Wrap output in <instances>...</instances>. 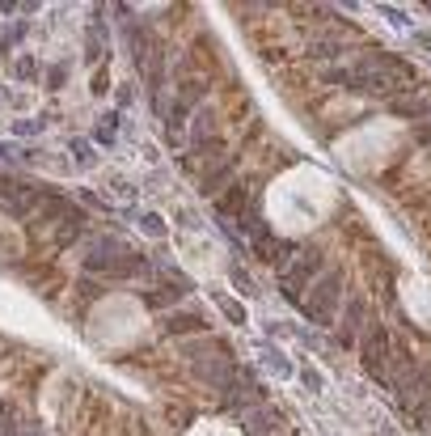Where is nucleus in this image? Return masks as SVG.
Returning <instances> with one entry per match:
<instances>
[{
	"label": "nucleus",
	"instance_id": "bb28decb",
	"mask_svg": "<svg viewBox=\"0 0 431 436\" xmlns=\"http://www.w3.org/2000/svg\"><path fill=\"white\" fill-rule=\"evenodd\" d=\"M85 56H89V60H93V64H97V60H101V43H97V38H89V47H85Z\"/></svg>",
	"mask_w": 431,
	"mask_h": 436
},
{
	"label": "nucleus",
	"instance_id": "c85d7f7f",
	"mask_svg": "<svg viewBox=\"0 0 431 436\" xmlns=\"http://www.w3.org/2000/svg\"><path fill=\"white\" fill-rule=\"evenodd\" d=\"M380 436H397V428L393 424H380Z\"/></svg>",
	"mask_w": 431,
	"mask_h": 436
},
{
	"label": "nucleus",
	"instance_id": "f8f14e48",
	"mask_svg": "<svg viewBox=\"0 0 431 436\" xmlns=\"http://www.w3.org/2000/svg\"><path fill=\"white\" fill-rule=\"evenodd\" d=\"M393 110H397L402 119H427V114H431V102H423V98H397Z\"/></svg>",
	"mask_w": 431,
	"mask_h": 436
},
{
	"label": "nucleus",
	"instance_id": "f257e3e1",
	"mask_svg": "<svg viewBox=\"0 0 431 436\" xmlns=\"http://www.w3.org/2000/svg\"><path fill=\"white\" fill-rule=\"evenodd\" d=\"M364 330H368V335H364V343H360V365H364L368 377L385 381L389 360H393V339H389V330L380 326V322H368Z\"/></svg>",
	"mask_w": 431,
	"mask_h": 436
},
{
	"label": "nucleus",
	"instance_id": "7ed1b4c3",
	"mask_svg": "<svg viewBox=\"0 0 431 436\" xmlns=\"http://www.w3.org/2000/svg\"><path fill=\"white\" fill-rule=\"evenodd\" d=\"M317 271H321V250H317V246L296 250V258L288 263L284 271H279V288H284V297H288V301H300L304 284H309Z\"/></svg>",
	"mask_w": 431,
	"mask_h": 436
},
{
	"label": "nucleus",
	"instance_id": "9d476101",
	"mask_svg": "<svg viewBox=\"0 0 431 436\" xmlns=\"http://www.w3.org/2000/svg\"><path fill=\"white\" fill-rule=\"evenodd\" d=\"M233 169H237L233 161H220V165L212 169V174H203V182H199V191H203V195H216V191H220V186H224L228 178H233Z\"/></svg>",
	"mask_w": 431,
	"mask_h": 436
},
{
	"label": "nucleus",
	"instance_id": "6e6552de",
	"mask_svg": "<svg viewBox=\"0 0 431 436\" xmlns=\"http://www.w3.org/2000/svg\"><path fill=\"white\" fill-rule=\"evenodd\" d=\"M165 330L169 335H195V330H208V322L199 313H169L165 318Z\"/></svg>",
	"mask_w": 431,
	"mask_h": 436
},
{
	"label": "nucleus",
	"instance_id": "20e7f679",
	"mask_svg": "<svg viewBox=\"0 0 431 436\" xmlns=\"http://www.w3.org/2000/svg\"><path fill=\"white\" fill-rule=\"evenodd\" d=\"M237 424H241V432L245 436H284L288 432V420L279 415L275 407H249V411H241L237 415Z\"/></svg>",
	"mask_w": 431,
	"mask_h": 436
},
{
	"label": "nucleus",
	"instance_id": "423d86ee",
	"mask_svg": "<svg viewBox=\"0 0 431 436\" xmlns=\"http://www.w3.org/2000/svg\"><path fill=\"white\" fill-rule=\"evenodd\" d=\"M364 318H368L364 297H351V301H347V313H343V326L334 330V343H338V348H355V335H360Z\"/></svg>",
	"mask_w": 431,
	"mask_h": 436
},
{
	"label": "nucleus",
	"instance_id": "39448f33",
	"mask_svg": "<svg viewBox=\"0 0 431 436\" xmlns=\"http://www.w3.org/2000/svg\"><path fill=\"white\" fill-rule=\"evenodd\" d=\"M127 254H132V250H127L119 237H106V241H93V246H89L85 267H89V271H106V276H114V267H119Z\"/></svg>",
	"mask_w": 431,
	"mask_h": 436
},
{
	"label": "nucleus",
	"instance_id": "f03ea898",
	"mask_svg": "<svg viewBox=\"0 0 431 436\" xmlns=\"http://www.w3.org/2000/svg\"><path fill=\"white\" fill-rule=\"evenodd\" d=\"M338 293H343V276H338V271H325V276L309 288V301H304V318L317 322V326H330V322H334Z\"/></svg>",
	"mask_w": 431,
	"mask_h": 436
},
{
	"label": "nucleus",
	"instance_id": "a211bd4d",
	"mask_svg": "<svg viewBox=\"0 0 431 436\" xmlns=\"http://www.w3.org/2000/svg\"><path fill=\"white\" fill-rule=\"evenodd\" d=\"M114 128H119V114H106V119L97 123V140H101V144H114Z\"/></svg>",
	"mask_w": 431,
	"mask_h": 436
},
{
	"label": "nucleus",
	"instance_id": "f3484780",
	"mask_svg": "<svg viewBox=\"0 0 431 436\" xmlns=\"http://www.w3.org/2000/svg\"><path fill=\"white\" fill-rule=\"evenodd\" d=\"M300 385H304L309 394H321V390H325V381H321L317 369H300Z\"/></svg>",
	"mask_w": 431,
	"mask_h": 436
},
{
	"label": "nucleus",
	"instance_id": "6ab92c4d",
	"mask_svg": "<svg viewBox=\"0 0 431 436\" xmlns=\"http://www.w3.org/2000/svg\"><path fill=\"white\" fill-rule=\"evenodd\" d=\"M72 153H76V165H93V149L85 140H72Z\"/></svg>",
	"mask_w": 431,
	"mask_h": 436
},
{
	"label": "nucleus",
	"instance_id": "2eb2a0df",
	"mask_svg": "<svg viewBox=\"0 0 431 436\" xmlns=\"http://www.w3.org/2000/svg\"><path fill=\"white\" fill-rule=\"evenodd\" d=\"M262 360H267V369H275L279 377H288L292 369H288V356L284 352H271V348H262Z\"/></svg>",
	"mask_w": 431,
	"mask_h": 436
},
{
	"label": "nucleus",
	"instance_id": "393cba45",
	"mask_svg": "<svg viewBox=\"0 0 431 436\" xmlns=\"http://www.w3.org/2000/svg\"><path fill=\"white\" fill-rule=\"evenodd\" d=\"M34 132H42V119H21L17 123V136H34Z\"/></svg>",
	"mask_w": 431,
	"mask_h": 436
},
{
	"label": "nucleus",
	"instance_id": "c756f323",
	"mask_svg": "<svg viewBox=\"0 0 431 436\" xmlns=\"http://www.w3.org/2000/svg\"><path fill=\"white\" fill-rule=\"evenodd\" d=\"M0 157H13V149H9V144H0Z\"/></svg>",
	"mask_w": 431,
	"mask_h": 436
},
{
	"label": "nucleus",
	"instance_id": "5701e85b",
	"mask_svg": "<svg viewBox=\"0 0 431 436\" xmlns=\"http://www.w3.org/2000/svg\"><path fill=\"white\" fill-rule=\"evenodd\" d=\"M220 309H224V313H228V318H233V322H245V309H241V305H233L228 297H220Z\"/></svg>",
	"mask_w": 431,
	"mask_h": 436
},
{
	"label": "nucleus",
	"instance_id": "4be33fe9",
	"mask_svg": "<svg viewBox=\"0 0 431 436\" xmlns=\"http://www.w3.org/2000/svg\"><path fill=\"white\" fill-rule=\"evenodd\" d=\"M76 293H81L85 301H97V293H101V284H93V280H81V284H76Z\"/></svg>",
	"mask_w": 431,
	"mask_h": 436
},
{
	"label": "nucleus",
	"instance_id": "1a4fd4ad",
	"mask_svg": "<svg viewBox=\"0 0 431 436\" xmlns=\"http://www.w3.org/2000/svg\"><path fill=\"white\" fill-rule=\"evenodd\" d=\"M81 233H85V212H81V208H68L64 221H60V241L68 246V241H76Z\"/></svg>",
	"mask_w": 431,
	"mask_h": 436
},
{
	"label": "nucleus",
	"instance_id": "dca6fc26",
	"mask_svg": "<svg viewBox=\"0 0 431 436\" xmlns=\"http://www.w3.org/2000/svg\"><path fill=\"white\" fill-rule=\"evenodd\" d=\"M0 436H17V411L0 402Z\"/></svg>",
	"mask_w": 431,
	"mask_h": 436
},
{
	"label": "nucleus",
	"instance_id": "0eeeda50",
	"mask_svg": "<svg viewBox=\"0 0 431 436\" xmlns=\"http://www.w3.org/2000/svg\"><path fill=\"white\" fill-rule=\"evenodd\" d=\"M220 212L224 216H245V212H254V195L241 186V182H233L224 191V199H220Z\"/></svg>",
	"mask_w": 431,
	"mask_h": 436
},
{
	"label": "nucleus",
	"instance_id": "cd10ccee",
	"mask_svg": "<svg viewBox=\"0 0 431 436\" xmlns=\"http://www.w3.org/2000/svg\"><path fill=\"white\" fill-rule=\"evenodd\" d=\"M17 436H42V428H38V424H25V428H21Z\"/></svg>",
	"mask_w": 431,
	"mask_h": 436
},
{
	"label": "nucleus",
	"instance_id": "9b49d317",
	"mask_svg": "<svg viewBox=\"0 0 431 436\" xmlns=\"http://www.w3.org/2000/svg\"><path fill=\"white\" fill-rule=\"evenodd\" d=\"M343 51H347L343 38H313L309 43V60H338Z\"/></svg>",
	"mask_w": 431,
	"mask_h": 436
},
{
	"label": "nucleus",
	"instance_id": "a878e982",
	"mask_svg": "<svg viewBox=\"0 0 431 436\" xmlns=\"http://www.w3.org/2000/svg\"><path fill=\"white\" fill-rule=\"evenodd\" d=\"M233 284H237V288H241V293H254V284H249V276H245V271H241V267H237V271H233Z\"/></svg>",
	"mask_w": 431,
	"mask_h": 436
},
{
	"label": "nucleus",
	"instance_id": "ddd939ff",
	"mask_svg": "<svg viewBox=\"0 0 431 436\" xmlns=\"http://www.w3.org/2000/svg\"><path fill=\"white\" fill-rule=\"evenodd\" d=\"M212 132H216V110H199L195 114V144H203Z\"/></svg>",
	"mask_w": 431,
	"mask_h": 436
},
{
	"label": "nucleus",
	"instance_id": "412c9836",
	"mask_svg": "<svg viewBox=\"0 0 431 436\" xmlns=\"http://www.w3.org/2000/svg\"><path fill=\"white\" fill-rule=\"evenodd\" d=\"M64 81H68V68H64V64H56V68L47 72V85H51V89H60Z\"/></svg>",
	"mask_w": 431,
	"mask_h": 436
},
{
	"label": "nucleus",
	"instance_id": "4468645a",
	"mask_svg": "<svg viewBox=\"0 0 431 436\" xmlns=\"http://www.w3.org/2000/svg\"><path fill=\"white\" fill-rule=\"evenodd\" d=\"M13 77H17V81H38V64H34L30 56H21V60L13 64Z\"/></svg>",
	"mask_w": 431,
	"mask_h": 436
},
{
	"label": "nucleus",
	"instance_id": "aec40b11",
	"mask_svg": "<svg viewBox=\"0 0 431 436\" xmlns=\"http://www.w3.org/2000/svg\"><path fill=\"white\" fill-rule=\"evenodd\" d=\"M140 225H144V229H148L152 237H161V233H165V221H161L157 212H144V221H140Z\"/></svg>",
	"mask_w": 431,
	"mask_h": 436
},
{
	"label": "nucleus",
	"instance_id": "b1692460",
	"mask_svg": "<svg viewBox=\"0 0 431 436\" xmlns=\"http://www.w3.org/2000/svg\"><path fill=\"white\" fill-rule=\"evenodd\" d=\"M165 301H177V297H169V293H144V305L148 309H161Z\"/></svg>",
	"mask_w": 431,
	"mask_h": 436
}]
</instances>
